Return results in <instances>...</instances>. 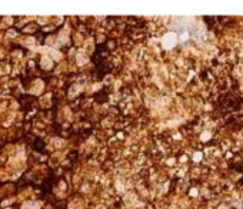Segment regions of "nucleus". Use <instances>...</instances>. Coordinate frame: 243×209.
I'll list each match as a JSON object with an SVG mask.
<instances>
[{"mask_svg":"<svg viewBox=\"0 0 243 209\" xmlns=\"http://www.w3.org/2000/svg\"><path fill=\"white\" fill-rule=\"evenodd\" d=\"M243 99L239 96V95H236V93H225V95H222V96L219 97V108H220V110L225 113H230V112H235V110H237V109L240 108V104H242Z\"/></svg>","mask_w":243,"mask_h":209,"instance_id":"nucleus-1","label":"nucleus"},{"mask_svg":"<svg viewBox=\"0 0 243 209\" xmlns=\"http://www.w3.org/2000/svg\"><path fill=\"white\" fill-rule=\"evenodd\" d=\"M233 169H235L236 172H240V173H243V165H240V163H236V165H233Z\"/></svg>","mask_w":243,"mask_h":209,"instance_id":"nucleus-2","label":"nucleus"},{"mask_svg":"<svg viewBox=\"0 0 243 209\" xmlns=\"http://www.w3.org/2000/svg\"><path fill=\"white\" fill-rule=\"evenodd\" d=\"M239 183H242V185H243V178H242V179L239 180Z\"/></svg>","mask_w":243,"mask_h":209,"instance_id":"nucleus-3","label":"nucleus"}]
</instances>
